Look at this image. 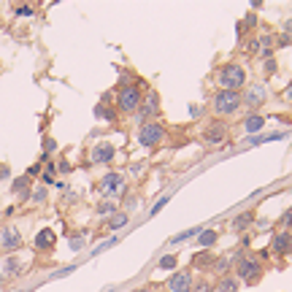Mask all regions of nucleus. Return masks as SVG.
<instances>
[{"instance_id": "18", "label": "nucleus", "mask_w": 292, "mask_h": 292, "mask_svg": "<svg viewBox=\"0 0 292 292\" xmlns=\"http://www.w3.org/2000/svg\"><path fill=\"white\" fill-rule=\"evenodd\" d=\"M95 117L106 119V122H117V108L106 106V103H98V106H95Z\"/></svg>"}, {"instance_id": "43", "label": "nucleus", "mask_w": 292, "mask_h": 292, "mask_svg": "<svg viewBox=\"0 0 292 292\" xmlns=\"http://www.w3.org/2000/svg\"><path fill=\"white\" fill-rule=\"evenodd\" d=\"M284 98H287V100H289V103H292V84H289V87H287V89H284Z\"/></svg>"}, {"instance_id": "25", "label": "nucleus", "mask_w": 292, "mask_h": 292, "mask_svg": "<svg viewBox=\"0 0 292 292\" xmlns=\"http://www.w3.org/2000/svg\"><path fill=\"white\" fill-rule=\"evenodd\" d=\"M98 214H100V216H111V214H117V203H114V200H103V203L98 206Z\"/></svg>"}, {"instance_id": "41", "label": "nucleus", "mask_w": 292, "mask_h": 292, "mask_svg": "<svg viewBox=\"0 0 292 292\" xmlns=\"http://www.w3.org/2000/svg\"><path fill=\"white\" fill-rule=\"evenodd\" d=\"M289 41H292V38H289V35L284 33V35H281V38H279V46H289Z\"/></svg>"}, {"instance_id": "9", "label": "nucleus", "mask_w": 292, "mask_h": 292, "mask_svg": "<svg viewBox=\"0 0 292 292\" xmlns=\"http://www.w3.org/2000/svg\"><path fill=\"white\" fill-rule=\"evenodd\" d=\"M228 125H224V122L219 119V122H211L209 127H206V133H203V141L206 144H211V146H216V144H222L224 138H228Z\"/></svg>"}, {"instance_id": "12", "label": "nucleus", "mask_w": 292, "mask_h": 292, "mask_svg": "<svg viewBox=\"0 0 292 292\" xmlns=\"http://www.w3.org/2000/svg\"><path fill=\"white\" fill-rule=\"evenodd\" d=\"M0 246H3L6 252L19 249V246H22V235H19V230H14V228H3V230H0Z\"/></svg>"}, {"instance_id": "16", "label": "nucleus", "mask_w": 292, "mask_h": 292, "mask_svg": "<svg viewBox=\"0 0 292 292\" xmlns=\"http://www.w3.org/2000/svg\"><path fill=\"white\" fill-rule=\"evenodd\" d=\"M243 127H246V133H260L262 127H265V117H260V114H249L246 119H243Z\"/></svg>"}, {"instance_id": "39", "label": "nucleus", "mask_w": 292, "mask_h": 292, "mask_svg": "<svg viewBox=\"0 0 292 292\" xmlns=\"http://www.w3.org/2000/svg\"><path fill=\"white\" fill-rule=\"evenodd\" d=\"M38 173H41V165H33V168H30V171H27L25 176H30V178H33V176H38Z\"/></svg>"}, {"instance_id": "5", "label": "nucleus", "mask_w": 292, "mask_h": 292, "mask_svg": "<svg viewBox=\"0 0 292 292\" xmlns=\"http://www.w3.org/2000/svg\"><path fill=\"white\" fill-rule=\"evenodd\" d=\"M235 273H238V279H243L246 284H260L262 265L257 260H252V257H238L235 260Z\"/></svg>"}, {"instance_id": "23", "label": "nucleus", "mask_w": 292, "mask_h": 292, "mask_svg": "<svg viewBox=\"0 0 292 292\" xmlns=\"http://www.w3.org/2000/svg\"><path fill=\"white\" fill-rule=\"evenodd\" d=\"M3 273H6V279H11V276H16V273H19V262H16V257H6Z\"/></svg>"}, {"instance_id": "42", "label": "nucleus", "mask_w": 292, "mask_h": 292, "mask_svg": "<svg viewBox=\"0 0 292 292\" xmlns=\"http://www.w3.org/2000/svg\"><path fill=\"white\" fill-rule=\"evenodd\" d=\"M60 173H71V165L65 163V160H62V163H60Z\"/></svg>"}, {"instance_id": "44", "label": "nucleus", "mask_w": 292, "mask_h": 292, "mask_svg": "<svg viewBox=\"0 0 292 292\" xmlns=\"http://www.w3.org/2000/svg\"><path fill=\"white\" fill-rule=\"evenodd\" d=\"M100 292H117V287H106V289H100Z\"/></svg>"}, {"instance_id": "27", "label": "nucleus", "mask_w": 292, "mask_h": 292, "mask_svg": "<svg viewBox=\"0 0 292 292\" xmlns=\"http://www.w3.org/2000/svg\"><path fill=\"white\" fill-rule=\"evenodd\" d=\"M195 265H197V268H206V265L211 268V265H214V254H206V252H203V254H195Z\"/></svg>"}, {"instance_id": "17", "label": "nucleus", "mask_w": 292, "mask_h": 292, "mask_svg": "<svg viewBox=\"0 0 292 292\" xmlns=\"http://www.w3.org/2000/svg\"><path fill=\"white\" fill-rule=\"evenodd\" d=\"M252 222H254V211H243V214H238V216L233 219V230L241 233V230H246Z\"/></svg>"}, {"instance_id": "30", "label": "nucleus", "mask_w": 292, "mask_h": 292, "mask_svg": "<svg viewBox=\"0 0 292 292\" xmlns=\"http://www.w3.org/2000/svg\"><path fill=\"white\" fill-rule=\"evenodd\" d=\"M168 203H171V195H165V197H160V200H157V203L152 206V211H149V216H157V214H160V211H163V209H165V206H168Z\"/></svg>"}, {"instance_id": "21", "label": "nucleus", "mask_w": 292, "mask_h": 292, "mask_svg": "<svg viewBox=\"0 0 292 292\" xmlns=\"http://www.w3.org/2000/svg\"><path fill=\"white\" fill-rule=\"evenodd\" d=\"M235 260H238V257H216L211 268H214L216 273H224V271H228V268L233 265V262H235Z\"/></svg>"}, {"instance_id": "46", "label": "nucleus", "mask_w": 292, "mask_h": 292, "mask_svg": "<svg viewBox=\"0 0 292 292\" xmlns=\"http://www.w3.org/2000/svg\"><path fill=\"white\" fill-rule=\"evenodd\" d=\"M19 292H30V289H19Z\"/></svg>"}, {"instance_id": "3", "label": "nucleus", "mask_w": 292, "mask_h": 292, "mask_svg": "<svg viewBox=\"0 0 292 292\" xmlns=\"http://www.w3.org/2000/svg\"><path fill=\"white\" fill-rule=\"evenodd\" d=\"M141 100H144V95H141L138 84H122L117 92V111H122V114H136L141 108Z\"/></svg>"}, {"instance_id": "14", "label": "nucleus", "mask_w": 292, "mask_h": 292, "mask_svg": "<svg viewBox=\"0 0 292 292\" xmlns=\"http://www.w3.org/2000/svg\"><path fill=\"white\" fill-rule=\"evenodd\" d=\"M11 192L22 195V197H30V176H16L11 182Z\"/></svg>"}, {"instance_id": "33", "label": "nucleus", "mask_w": 292, "mask_h": 292, "mask_svg": "<svg viewBox=\"0 0 292 292\" xmlns=\"http://www.w3.org/2000/svg\"><path fill=\"white\" fill-rule=\"evenodd\" d=\"M54 171H57V165H46V171H43V184H54Z\"/></svg>"}, {"instance_id": "31", "label": "nucleus", "mask_w": 292, "mask_h": 292, "mask_svg": "<svg viewBox=\"0 0 292 292\" xmlns=\"http://www.w3.org/2000/svg\"><path fill=\"white\" fill-rule=\"evenodd\" d=\"M190 292H214V284H211L209 279H200L197 284H192V289H190Z\"/></svg>"}, {"instance_id": "11", "label": "nucleus", "mask_w": 292, "mask_h": 292, "mask_svg": "<svg viewBox=\"0 0 292 292\" xmlns=\"http://www.w3.org/2000/svg\"><path fill=\"white\" fill-rule=\"evenodd\" d=\"M114 157H117V149H114V144H106V141L92 146V154H89V160H92L95 165H106V163H111Z\"/></svg>"}, {"instance_id": "34", "label": "nucleus", "mask_w": 292, "mask_h": 292, "mask_svg": "<svg viewBox=\"0 0 292 292\" xmlns=\"http://www.w3.org/2000/svg\"><path fill=\"white\" fill-rule=\"evenodd\" d=\"M117 241H119V238H117V235H114V238H108V241H103V243H100V246H98L95 252H92V257H98V254H100V252H106V249H111V246H114V243H117Z\"/></svg>"}, {"instance_id": "40", "label": "nucleus", "mask_w": 292, "mask_h": 292, "mask_svg": "<svg viewBox=\"0 0 292 292\" xmlns=\"http://www.w3.org/2000/svg\"><path fill=\"white\" fill-rule=\"evenodd\" d=\"M265 71H268V73H276V62L268 60V62H265Z\"/></svg>"}, {"instance_id": "15", "label": "nucleus", "mask_w": 292, "mask_h": 292, "mask_svg": "<svg viewBox=\"0 0 292 292\" xmlns=\"http://www.w3.org/2000/svg\"><path fill=\"white\" fill-rule=\"evenodd\" d=\"M241 100L243 103H249V108H257L262 100H265V89L262 87H254V89H249L246 95H241Z\"/></svg>"}, {"instance_id": "35", "label": "nucleus", "mask_w": 292, "mask_h": 292, "mask_svg": "<svg viewBox=\"0 0 292 292\" xmlns=\"http://www.w3.org/2000/svg\"><path fill=\"white\" fill-rule=\"evenodd\" d=\"M76 271V265H65V268H60L57 273H54V279H60V276H68V273H73Z\"/></svg>"}, {"instance_id": "8", "label": "nucleus", "mask_w": 292, "mask_h": 292, "mask_svg": "<svg viewBox=\"0 0 292 292\" xmlns=\"http://www.w3.org/2000/svg\"><path fill=\"white\" fill-rule=\"evenodd\" d=\"M192 284H195L192 273L190 271H178V273H173V276L168 279L165 287H168V292H190Z\"/></svg>"}, {"instance_id": "28", "label": "nucleus", "mask_w": 292, "mask_h": 292, "mask_svg": "<svg viewBox=\"0 0 292 292\" xmlns=\"http://www.w3.org/2000/svg\"><path fill=\"white\" fill-rule=\"evenodd\" d=\"M46 197H49L46 187H35V190H30V200H33V203H43Z\"/></svg>"}, {"instance_id": "10", "label": "nucleus", "mask_w": 292, "mask_h": 292, "mask_svg": "<svg viewBox=\"0 0 292 292\" xmlns=\"http://www.w3.org/2000/svg\"><path fill=\"white\" fill-rule=\"evenodd\" d=\"M271 252L279 254V257H287V254H292V230H284V233H276V235H273Z\"/></svg>"}, {"instance_id": "7", "label": "nucleus", "mask_w": 292, "mask_h": 292, "mask_svg": "<svg viewBox=\"0 0 292 292\" xmlns=\"http://www.w3.org/2000/svg\"><path fill=\"white\" fill-rule=\"evenodd\" d=\"M160 114V95L154 89L146 92V98L141 100V108H138V122L144 125V122H152L154 117Z\"/></svg>"}, {"instance_id": "32", "label": "nucleus", "mask_w": 292, "mask_h": 292, "mask_svg": "<svg viewBox=\"0 0 292 292\" xmlns=\"http://www.w3.org/2000/svg\"><path fill=\"white\" fill-rule=\"evenodd\" d=\"M52 152H57V141H54V138H43V157H49Z\"/></svg>"}, {"instance_id": "19", "label": "nucleus", "mask_w": 292, "mask_h": 292, "mask_svg": "<svg viewBox=\"0 0 292 292\" xmlns=\"http://www.w3.org/2000/svg\"><path fill=\"white\" fill-rule=\"evenodd\" d=\"M127 222H130V216H127L125 211H117V214H111V216H108V228H111V230H119V228H125Z\"/></svg>"}, {"instance_id": "37", "label": "nucleus", "mask_w": 292, "mask_h": 292, "mask_svg": "<svg viewBox=\"0 0 292 292\" xmlns=\"http://www.w3.org/2000/svg\"><path fill=\"white\" fill-rule=\"evenodd\" d=\"M81 246H84V238H71V249L73 252H79Z\"/></svg>"}, {"instance_id": "29", "label": "nucleus", "mask_w": 292, "mask_h": 292, "mask_svg": "<svg viewBox=\"0 0 292 292\" xmlns=\"http://www.w3.org/2000/svg\"><path fill=\"white\" fill-rule=\"evenodd\" d=\"M157 265H160V268H163V271H173V268L178 265V260L173 257V254H165V257H163V260H160V262H157Z\"/></svg>"}, {"instance_id": "26", "label": "nucleus", "mask_w": 292, "mask_h": 292, "mask_svg": "<svg viewBox=\"0 0 292 292\" xmlns=\"http://www.w3.org/2000/svg\"><path fill=\"white\" fill-rule=\"evenodd\" d=\"M197 233H200V228H190V230H184V233L173 235V238H171V243H184L187 238H192V235H197Z\"/></svg>"}, {"instance_id": "38", "label": "nucleus", "mask_w": 292, "mask_h": 292, "mask_svg": "<svg viewBox=\"0 0 292 292\" xmlns=\"http://www.w3.org/2000/svg\"><path fill=\"white\" fill-rule=\"evenodd\" d=\"M3 178H11V171H8V165H0V182Z\"/></svg>"}, {"instance_id": "4", "label": "nucleus", "mask_w": 292, "mask_h": 292, "mask_svg": "<svg viewBox=\"0 0 292 292\" xmlns=\"http://www.w3.org/2000/svg\"><path fill=\"white\" fill-rule=\"evenodd\" d=\"M163 141H165V127L160 125L157 119L144 122V125L138 127V144L144 149H154V146L163 144Z\"/></svg>"}, {"instance_id": "20", "label": "nucleus", "mask_w": 292, "mask_h": 292, "mask_svg": "<svg viewBox=\"0 0 292 292\" xmlns=\"http://www.w3.org/2000/svg\"><path fill=\"white\" fill-rule=\"evenodd\" d=\"M216 238H219V235H216L214 230H200L197 233V243H200V246H214Z\"/></svg>"}, {"instance_id": "22", "label": "nucleus", "mask_w": 292, "mask_h": 292, "mask_svg": "<svg viewBox=\"0 0 292 292\" xmlns=\"http://www.w3.org/2000/svg\"><path fill=\"white\" fill-rule=\"evenodd\" d=\"M214 292H238V281L230 279V276H224V279L219 281V287H216Z\"/></svg>"}, {"instance_id": "1", "label": "nucleus", "mask_w": 292, "mask_h": 292, "mask_svg": "<svg viewBox=\"0 0 292 292\" xmlns=\"http://www.w3.org/2000/svg\"><path fill=\"white\" fill-rule=\"evenodd\" d=\"M216 84L219 89H230V92H241V87L246 84V71L238 62H224L219 73H216Z\"/></svg>"}, {"instance_id": "36", "label": "nucleus", "mask_w": 292, "mask_h": 292, "mask_svg": "<svg viewBox=\"0 0 292 292\" xmlns=\"http://www.w3.org/2000/svg\"><path fill=\"white\" fill-rule=\"evenodd\" d=\"M16 14H19V16H33V8L30 6H19V8H16Z\"/></svg>"}, {"instance_id": "13", "label": "nucleus", "mask_w": 292, "mask_h": 292, "mask_svg": "<svg viewBox=\"0 0 292 292\" xmlns=\"http://www.w3.org/2000/svg\"><path fill=\"white\" fill-rule=\"evenodd\" d=\"M54 241H57L54 230H52V228H43V230H38V235L33 238V246L38 249V252H49V249L54 246Z\"/></svg>"}, {"instance_id": "24", "label": "nucleus", "mask_w": 292, "mask_h": 292, "mask_svg": "<svg viewBox=\"0 0 292 292\" xmlns=\"http://www.w3.org/2000/svg\"><path fill=\"white\" fill-rule=\"evenodd\" d=\"M284 133H273V136H260V138H249L252 146H260V144H268V141H281Z\"/></svg>"}, {"instance_id": "6", "label": "nucleus", "mask_w": 292, "mask_h": 292, "mask_svg": "<svg viewBox=\"0 0 292 292\" xmlns=\"http://www.w3.org/2000/svg\"><path fill=\"white\" fill-rule=\"evenodd\" d=\"M100 195L103 197H119L125 195V178H122V173L111 171L100 178Z\"/></svg>"}, {"instance_id": "2", "label": "nucleus", "mask_w": 292, "mask_h": 292, "mask_svg": "<svg viewBox=\"0 0 292 292\" xmlns=\"http://www.w3.org/2000/svg\"><path fill=\"white\" fill-rule=\"evenodd\" d=\"M241 106H243L241 92H230V89H219L211 100V108L216 117H233L241 111Z\"/></svg>"}, {"instance_id": "45", "label": "nucleus", "mask_w": 292, "mask_h": 292, "mask_svg": "<svg viewBox=\"0 0 292 292\" xmlns=\"http://www.w3.org/2000/svg\"><path fill=\"white\" fill-rule=\"evenodd\" d=\"M136 292H152V289H149V287H138Z\"/></svg>"}]
</instances>
